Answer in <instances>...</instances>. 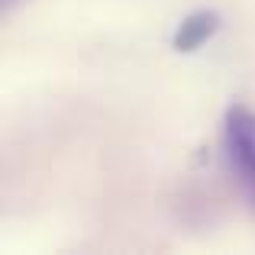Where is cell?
I'll return each mask as SVG.
<instances>
[{
  "instance_id": "6da1fadb",
  "label": "cell",
  "mask_w": 255,
  "mask_h": 255,
  "mask_svg": "<svg viewBox=\"0 0 255 255\" xmlns=\"http://www.w3.org/2000/svg\"><path fill=\"white\" fill-rule=\"evenodd\" d=\"M223 158L230 165L233 178L246 191V197L255 207V110L246 104H233L223 113Z\"/></svg>"
},
{
  "instance_id": "7a4b0ae2",
  "label": "cell",
  "mask_w": 255,
  "mask_h": 255,
  "mask_svg": "<svg viewBox=\"0 0 255 255\" xmlns=\"http://www.w3.org/2000/svg\"><path fill=\"white\" fill-rule=\"evenodd\" d=\"M220 26H223V19H220L217 10H194V13H187V16L178 23L174 36H171V49L181 52V55H191V52L204 49V45L217 36Z\"/></svg>"
},
{
  "instance_id": "3957f363",
  "label": "cell",
  "mask_w": 255,
  "mask_h": 255,
  "mask_svg": "<svg viewBox=\"0 0 255 255\" xmlns=\"http://www.w3.org/2000/svg\"><path fill=\"white\" fill-rule=\"evenodd\" d=\"M19 3H23V0H3V10H6V13H10V10H16V6H19Z\"/></svg>"
}]
</instances>
